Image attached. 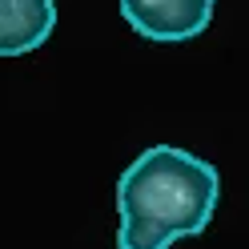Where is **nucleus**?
Masks as SVG:
<instances>
[{
	"mask_svg": "<svg viewBox=\"0 0 249 249\" xmlns=\"http://www.w3.org/2000/svg\"><path fill=\"white\" fill-rule=\"evenodd\" d=\"M221 201L217 169L177 145H153L117 181V249H169L177 237H197Z\"/></svg>",
	"mask_w": 249,
	"mask_h": 249,
	"instance_id": "nucleus-1",
	"label": "nucleus"
},
{
	"mask_svg": "<svg viewBox=\"0 0 249 249\" xmlns=\"http://www.w3.org/2000/svg\"><path fill=\"white\" fill-rule=\"evenodd\" d=\"M217 0H121V17L149 40H193L209 28Z\"/></svg>",
	"mask_w": 249,
	"mask_h": 249,
	"instance_id": "nucleus-2",
	"label": "nucleus"
},
{
	"mask_svg": "<svg viewBox=\"0 0 249 249\" xmlns=\"http://www.w3.org/2000/svg\"><path fill=\"white\" fill-rule=\"evenodd\" d=\"M56 28V0H0V56L40 49Z\"/></svg>",
	"mask_w": 249,
	"mask_h": 249,
	"instance_id": "nucleus-3",
	"label": "nucleus"
}]
</instances>
